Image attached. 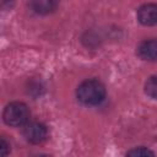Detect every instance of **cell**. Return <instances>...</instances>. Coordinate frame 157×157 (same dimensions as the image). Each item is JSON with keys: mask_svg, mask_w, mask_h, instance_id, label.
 Here are the masks:
<instances>
[{"mask_svg": "<svg viewBox=\"0 0 157 157\" xmlns=\"http://www.w3.org/2000/svg\"><path fill=\"white\" fill-rule=\"evenodd\" d=\"M77 99L86 105H97L105 97V87L98 80H86L76 90Z\"/></svg>", "mask_w": 157, "mask_h": 157, "instance_id": "cell-1", "label": "cell"}, {"mask_svg": "<svg viewBox=\"0 0 157 157\" xmlns=\"http://www.w3.org/2000/svg\"><path fill=\"white\" fill-rule=\"evenodd\" d=\"M128 156H155V153L152 151H150L148 148L145 147H136L134 150H130L126 152Z\"/></svg>", "mask_w": 157, "mask_h": 157, "instance_id": "cell-8", "label": "cell"}, {"mask_svg": "<svg viewBox=\"0 0 157 157\" xmlns=\"http://www.w3.org/2000/svg\"><path fill=\"white\" fill-rule=\"evenodd\" d=\"M137 20L144 26L157 25V4H145L139 7Z\"/></svg>", "mask_w": 157, "mask_h": 157, "instance_id": "cell-4", "label": "cell"}, {"mask_svg": "<svg viewBox=\"0 0 157 157\" xmlns=\"http://www.w3.org/2000/svg\"><path fill=\"white\" fill-rule=\"evenodd\" d=\"M9 151H10V148H9L7 142L4 139H1V142H0V153H1V156H6L9 153Z\"/></svg>", "mask_w": 157, "mask_h": 157, "instance_id": "cell-9", "label": "cell"}, {"mask_svg": "<svg viewBox=\"0 0 157 157\" xmlns=\"http://www.w3.org/2000/svg\"><path fill=\"white\" fill-rule=\"evenodd\" d=\"M58 5V0H32L31 7L34 12L39 15H47L53 12Z\"/></svg>", "mask_w": 157, "mask_h": 157, "instance_id": "cell-6", "label": "cell"}, {"mask_svg": "<svg viewBox=\"0 0 157 157\" xmlns=\"http://www.w3.org/2000/svg\"><path fill=\"white\" fill-rule=\"evenodd\" d=\"M23 136L31 144H42L48 136V129L42 123H27L23 128Z\"/></svg>", "mask_w": 157, "mask_h": 157, "instance_id": "cell-3", "label": "cell"}, {"mask_svg": "<svg viewBox=\"0 0 157 157\" xmlns=\"http://www.w3.org/2000/svg\"><path fill=\"white\" fill-rule=\"evenodd\" d=\"M136 53L142 60L157 61V39H147L141 42Z\"/></svg>", "mask_w": 157, "mask_h": 157, "instance_id": "cell-5", "label": "cell"}, {"mask_svg": "<svg viewBox=\"0 0 157 157\" xmlns=\"http://www.w3.org/2000/svg\"><path fill=\"white\" fill-rule=\"evenodd\" d=\"M2 118L10 126H22L28 123L29 109L22 102H12L5 107Z\"/></svg>", "mask_w": 157, "mask_h": 157, "instance_id": "cell-2", "label": "cell"}, {"mask_svg": "<svg viewBox=\"0 0 157 157\" xmlns=\"http://www.w3.org/2000/svg\"><path fill=\"white\" fill-rule=\"evenodd\" d=\"M145 93L153 98V99H157V75H153L151 76L146 83H145Z\"/></svg>", "mask_w": 157, "mask_h": 157, "instance_id": "cell-7", "label": "cell"}]
</instances>
